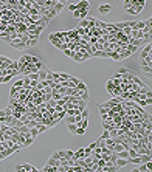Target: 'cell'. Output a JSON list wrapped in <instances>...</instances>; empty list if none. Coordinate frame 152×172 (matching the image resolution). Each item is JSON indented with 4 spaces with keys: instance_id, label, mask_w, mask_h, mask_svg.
Returning a JSON list of instances; mask_svg holds the SVG:
<instances>
[{
    "instance_id": "603a6c76",
    "label": "cell",
    "mask_w": 152,
    "mask_h": 172,
    "mask_svg": "<svg viewBox=\"0 0 152 172\" xmlns=\"http://www.w3.org/2000/svg\"><path fill=\"white\" fill-rule=\"evenodd\" d=\"M30 135H31L34 139H36V138H37V135H39V130H37L36 127H30Z\"/></svg>"
},
{
    "instance_id": "5b68a950",
    "label": "cell",
    "mask_w": 152,
    "mask_h": 172,
    "mask_svg": "<svg viewBox=\"0 0 152 172\" xmlns=\"http://www.w3.org/2000/svg\"><path fill=\"white\" fill-rule=\"evenodd\" d=\"M37 44H39V37L33 36V37H28V40L25 42V47L27 48H34V47H37Z\"/></svg>"
},
{
    "instance_id": "d4e9b609",
    "label": "cell",
    "mask_w": 152,
    "mask_h": 172,
    "mask_svg": "<svg viewBox=\"0 0 152 172\" xmlns=\"http://www.w3.org/2000/svg\"><path fill=\"white\" fill-rule=\"evenodd\" d=\"M25 76H28L30 81H39V74H37V71H36V73H30V74H25Z\"/></svg>"
},
{
    "instance_id": "277c9868",
    "label": "cell",
    "mask_w": 152,
    "mask_h": 172,
    "mask_svg": "<svg viewBox=\"0 0 152 172\" xmlns=\"http://www.w3.org/2000/svg\"><path fill=\"white\" fill-rule=\"evenodd\" d=\"M143 8H144L143 5H130L126 11H127L129 14H134V16H135V14H140V13L143 11Z\"/></svg>"
},
{
    "instance_id": "9c48e42d",
    "label": "cell",
    "mask_w": 152,
    "mask_h": 172,
    "mask_svg": "<svg viewBox=\"0 0 152 172\" xmlns=\"http://www.w3.org/2000/svg\"><path fill=\"white\" fill-rule=\"evenodd\" d=\"M22 168H23V172H37V171H39L36 166H31L30 163H23V164H22Z\"/></svg>"
},
{
    "instance_id": "d590c367",
    "label": "cell",
    "mask_w": 152,
    "mask_h": 172,
    "mask_svg": "<svg viewBox=\"0 0 152 172\" xmlns=\"http://www.w3.org/2000/svg\"><path fill=\"white\" fill-rule=\"evenodd\" d=\"M96 146H98V144H96V141H93V143H90V144H88V146H87V147H88V149H90V150H93V149H95V147H96Z\"/></svg>"
},
{
    "instance_id": "f35d334b",
    "label": "cell",
    "mask_w": 152,
    "mask_h": 172,
    "mask_svg": "<svg viewBox=\"0 0 152 172\" xmlns=\"http://www.w3.org/2000/svg\"><path fill=\"white\" fill-rule=\"evenodd\" d=\"M14 171H17V172H23V168H22V164H16V166H14Z\"/></svg>"
},
{
    "instance_id": "ba28073f",
    "label": "cell",
    "mask_w": 152,
    "mask_h": 172,
    "mask_svg": "<svg viewBox=\"0 0 152 172\" xmlns=\"http://www.w3.org/2000/svg\"><path fill=\"white\" fill-rule=\"evenodd\" d=\"M31 64H34L39 70L44 67V61H42L40 57H37V56H31Z\"/></svg>"
},
{
    "instance_id": "cb8c5ba5",
    "label": "cell",
    "mask_w": 152,
    "mask_h": 172,
    "mask_svg": "<svg viewBox=\"0 0 152 172\" xmlns=\"http://www.w3.org/2000/svg\"><path fill=\"white\" fill-rule=\"evenodd\" d=\"M76 127H78V126H76L75 122H67V129L70 130V132H71V133H75V130H76Z\"/></svg>"
},
{
    "instance_id": "f546056e",
    "label": "cell",
    "mask_w": 152,
    "mask_h": 172,
    "mask_svg": "<svg viewBox=\"0 0 152 172\" xmlns=\"http://www.w3.org/2000/svg\"><path fill=\"white\" fill-rule=\"evenodd\" d=\"M96 144H98V147H104V146H106V139L99 137L98 139H96Z\"/></svg>"
},
{
    "instance_id": "836d02e7",
    "label": "cell",
    "mask_w": 152,
    "mask_h": 172,
    "mask_svg": "<svg viewBox=\"0 0 152 172\" xmlns=\"http://www.w3.org/2000/svg\"><path fill=\"white\" fill-rule=\"evenodd\" d=\"M62 51H64V54L68 56V57H71V56H73V53H75V51H71L70 48H65V50H62Z\"/></svg>"
},
{
    "instance_id": "d6a6232c",
    "label": "cell",
    "mask_w": 152,
    "mask_h": 172,
    "mask_svg": "<svg viewBox=\"0 0 152 172\" xmlns=\"http://www.w3.org/2000/svg\"><path fill=\"white\" fill-rule=\"evenodd\" d=\"M67 8H68V11H71V13L78 9V6H76V3H70V5H68Z\"/></svg>"
},
{
    "instance_id": "4316f807",
    "label": "cell",
    "mask_w": 152,
    "mask_h": 172,
    "mask_svg": "<svg viewBox=\"0 0 152 172\" xmlns=\"http://www.w3.org/2000/svg\"><path fill=\"white\" fill-rule=\"evenodd\" d=\"M82 160H84V163L87 164V166H90V164L93 163V157H92V155H88V157H84Z\"/></svg>"
},
{
    "instance_id": "7c38bea8",
    "label": "cell",
    "mask_w": 152,
    "mask_h": 172,
    "mask_svg": "<svg viewBox=\"0 0 152 172\" xmlns=\"http://www.w3.org/2000/svg\"><path fill=\"white\" fill-rule=\"evenodd\" d=\"M8 68H11V70H19V61H14V59H11V61H9V64H8Z\"/></svg>"
},
{
    "instance_id": "8d00e7d4",
    "label": "cell",
    "mask_w": 152,
    "mask_h": 172,
    "mask_svg": "<svg viewBox=\"0 0 152 172\" xmlns=\"http://www.w3.org/2000/svg\"><path fill=\"white\" fill-rule=\"evenodd\" d=\"M101 138H104V139L109 138V130H107V129H104V132L101 133Z\"/></svg>"
},
{
    "instance_id": "b9f144b4",
    "label": "cell",
    "mask_w": 152,
    "mask_h": 172,
    "mask_svg": "<svg viewBox=\"0 0 152 172\" xmlns=\"http://www.w3.org/2000/svg\"><path fill=\"white\" fill-rule=\"evenodd\" d=\"M71 14H73V17H75V19H79V9H76V11H73Z\"/></svg>"
},
{
    "instance_id": "8992f818",
    "label": "cell",
    "mask_w": 152,
    "mask_h": 172,
    "mask_svg": "<svg viewBox=\"0 0 152 172\" xmlns=\"http://www.w3.org/2000/svg\"><path fill=\"white\" fill-rule=\"evenodd\" d=\"M115 166H117V169H123V168H126L127 164H129V161H127V158H117L115 161Z\"/></svg>"
},
{
    "instance_id": "30bf717a",
    "label": "cell",
    "mask_w": 152,
    "mask_h": 172,
    "mask_svg": "<svg viewBox=\"0 0 152 172\" xmlns=\"http://www.w3.org/2000/svg\"><path fill=\"white\" fill-rule=\"evenodd\" d=\"M129 73H132V70H129L127 67H119V68L117 70V74H119V76H123V74H129Z\"/></svg>"
},
{
    "instance_id": "484cf974",
    "label": "cell",
    "mask_w": 152,
    "mask_h": 172,
    "mask_svg": "<svg viewBox=\"0 0 152 172\" xmlns=\"http://www.w3.org/2000/svg\"><path fill=\"white\" fill-rule=\"evenodd\" d=\"M54 5H56V0H45V3H44L45 8H53Z\"/></svg>"
},
{
    "instance_id": "7402d4cb",
    "label": "cell",
    "mask_w": 152,
    "mask_h": 172,
    "mask_svg": "<svg viewBox=\"0 0 152 172\" xmlns=\"http://www.w3.org/2000/svg\"><path fill=\"white\" fill-rule=\"evenodd\" d=\"M90 116V110H88V107H85L81 110V118H88Z\"/></svg>"
},
{
    "instance_id": "5bb4252c",
    "label": "cell",
    "mask_w": 152,
    "mask_h": 172,
    "mask_svg": "<svg viewBox=\"0 0 152 172\" xmlns=\"http://www.w3.org/2000/svg\"><path fill=\"white\" fill-rule=\"evenodd\" d=\"M73 157H75L76 160H78V158H84V147H79V149L73 154Z\"/></svg>"
},
{
    "instance_id": "2e32d148",
    "label": "cell",
    "mask_w": 152,
    "mask_h": 172,
    "mask_svg": "<svg viewBox=\"0 0 152 172\" xmlns=\"http://www.w3.org/2000/svg\"><path fill=\"white\" fill-rule=\"evenodd\" d=\"M113 88H115V84H113V82H112V79H109V81H107V82H106V90H107V92H109V93H110V92H112V90H113Z\"/></svg>"
},
{
    "instance_id": "60d3db41",
    "label": "cell",
    "mask_w": 152,
    "mask_h": 172,
    "mask_svg": "<svg viewBox=\"0 0 152 172\" xmlns=\"http://www.w3.org/2000/svg\"><path fill=\"white\" fill-rule=\"evenodd\" d=\"M22 85H23V79H22V81H17L16 84H14V87H16V88H20Z\"/></svg>"
},
{
    "instance_id": "4dcf8cb0",
    "label": "cell",
    "mask_w": 152,
    "mask_h": 172,
    "mask_svg": "<svg viewBox=\"0 0 152 172\" xmlns=\"http://www.w3.org/2000/svg\"><path fill=\"white\" fill-rule=\"evenodd\" d=\"M68 81H71V82H73V84L76 85V84H78V82H79L81 79H79V78H76V76H73V74H70V78H68Z\"/></svg>"
},
{
    "instance_id": "f1b7e54d",
    "label": "cell",
    "mask_w": 152,
    "mask_h": 172,
    "mask_svg": "<svg viewBox=\"0 0 152 172\" xmlns=\"http://www.w3.org/2000/svg\"><path fill=\"white\" fill-rule=\"evenodd\" d=\"M109 137L110 138L118 137V129H110V130H109Z\"/></svg>"
},
{
    "instance_id": "1f68e13d",
    "label": "cell",
    "mask_w": 152,
    "mask_h": 172,
    "mask_svg": "<svg viewBox=\"0 0 152 172\" xmlns=\"http://www.w3.org/2000/svg\"><path fill=\"white\" fill-rule=\"evenodd\" d=\"M53 81H54L56 84L61 81V78H59V73H57V71H53Z\"/></svg>"
},
{
    "instance_id": "e0dca14e",
    "label": "cell",
    "mask_w": 152,
    "mask_h": 172,
    "mask_svg": "<svg viewBox=\"0 0 152 172\" xmlns=\"http://www.w3.org/2000/svg\"><path fill=\"white\" fill-rule=\"evenodd\" d=\"M47 164H50V166H59V160H57V158L50 157V158H48V161H47Z\"/></svg>"
},
{
    "instance_id": "8fae6325",
    "label": "cell",
    "mask_w": 152,
    "mask_h": 172,
    "mask_svg": "<svg viewBox=\"0 0 152 172\" xmlns=\"http://www.w3.org/2000/svg\"><path fill=\"white\" fill-rule=\"evenodd\" d=\"M78 127H82V129H87L88 127V118H82L79 122H76Z\"/></svg>"
},
{
    "instance_id": "52a82bcc",
    "label": "cell",
    "mask_w": 152,
    "mask_h": 172,
    "mask_svg": "<svg viewBox=\"0 0 152 172\" xmlns=\"http://www.w3.org/2000/svg\"><path fill=\"white\" fill-rule=\"evenodd\" d=\"M78 9H85V11H90V2L88 0H79L76 3Z\"/></svg>"
},
{
    "instance_id": "6da1fadb",
    "label": "cell",
    "mask_w": 152,
    "mask_h": 172,
    "mask_svg": "<svg viewBox=\"0 0 152 172\" xmlns=\"http://www.w3.org/2000/svg\"><path fill=\"white\" fill-rule=\"evenodd\" d=\"M151 67H152V54L148 56V57H144V59H140V68H141V71L144 74L151 76V73H152Z\"/></svg>"
},
{
    "instance_id": "74e56055",
    "label": "cell",
    "mask_w": 152,
    "mask_h": 172,
    "mask_svg": "<svg viewBox=\"0 0 152 172\" xmlns=\"http://www.w3.org/2000/svg\"><path fill=\"white\" fill-rule=\"evenodd\" d=\"M146 168H148V172L152 171V161L149 160V161H146Z\"/></svg>"
},
{
    "instance_id": "9a60e30c",
    "label": "cell",
    "mask_w": 152,
    "mask_h": 172,
    "mask_svg": "<svg viewBox=\"0 0 152 172\" xmlns=\"http://www.w3.org/2000/svg\"><path fill=\"white\" fill-rule=\"evenodd\" d=\"M106 146L109 147V149H113V146H115V139L113 138H106Z\"/></svg>"
},
{
    "instance_id": "ffe728a7",
    "label": "cell",
    "mask_w": 152,
    "mask_h": 172,
    "mask_svg": "<svg viewBox=\"0 0 152 172\" xmlns=\"http://www.w3.org/2000/svg\"><path fill=\"white\" fill-rule=\"evenodd\" d=\"M76 88H78V90H87L88 87H87V84H85L84 81H79V82L76 84Z\"/></svg>"
},
{
    "instance_id": "44dd1931",
    "label": "cell",
    "mask_w": 152,
    "mask_h": 172,
    "mask_svg": "<svg viewBox=\"0 0 152 172\" xmlns=\"http://www.w3.org/2000/svg\"><path fill=\"white\" fill-rule=\"evenodd\" d=\"M53 8H54V9H56L57 13H61V11L64 9V3H62V2H56V5H54Z\"/></svg>"
},
{
    "instance_id": "7a4b0ae2",
    "label": "cell",
    "mask_w": 152,
    "mask_h": 172,
    "mask_svg": "<svg viewBox=\"0 0 152 172\" xmlns=\"http://www.w3.org/2000/svg\"><path fill=\"white\" fill-rule=\"evenodd\" d=\"M98 13L102 14V16H107V14H110L112 13V5L110 3H102L98 6Z\"/></svg>"
},
{
    "instance_id": "83f0119b",
    "label": "cell",
    "mask_w": 152,
    "mask_h": 172,
    "mask_svg": "<svg viewBox=\"0 0 152 172\" xmlns=\"http://www.w3.org/2000/svg\"><path fill=\"white\" fill-rule=\"evenodd\" d=\"M84 133H85V129H82V127H76V130H75V135L81 137V135H84Z\"/></svg>"
},
{
    "instance_id": "d6986e66",
    "label": "cell",
    "mask_w": 152,
    "mask_h": 172,
    "mask_svg": "<svg viewBox=\"0 0 152 172\" xmlns=\"http://www.w3.org/2000/svg\"><path fill=\"white\" fill-rule=\"evenodd\" d=\"M117 154H118V158H129V150L127 149H124L121 152H117Z\"/></svg>"
},
{
    "instance_id": "ac0fdd59",
    "label": "cell",
    "mask_w": 152,
    "mask_h": 172,
    "mask_svg": "<svg viewBox=\"0 0 152 172\" xmlns=\"http://www.w3.org/2000/svg\"><path fill=\"white\" fill-rule=\"evenodd\" d=\"M144 25H146V20H137L135 22V28L137 30H143Z\"/></svg>"
},
{
    "instance_id": "e575fe53",
    "label": "cell",
    "mask_w": 152,
    "mask_h": 172,
    "mask_svg": "<svg viewBox=\"0 0 152 172\" xmlns=\"http://www.w3.org/2000/svg\"><path fill=\"white\" fill-rule=\"evenodd\" d=\"M59 78H61V79H68V78H70V74L62 71V73H59Z\"/></svg>"
},
{
    "instance_id": "7bdbcfd3",
    "label": "cell",
    "mask_w": 152,
    "mask_h": 172,
    "mask_svg": "<svg viewBox=\"0 0 152 172\" xmlns=\"http://www.w3.org/2000/svg\"><path fill=\"white\" fill-rule=\"evenodd\" d=\"M61 2H62V3H65V2H67V0H61Z\"/></svg>"
},
{
    "instance_id": "4fadbf2b",
    "label": "cell",
    "mask_w": 152,
    "mask_h": 172,
    "mask_svg": "<svg viewBox=\"0 0 152 172\" xmlns=\"http://www.w3.org/2000/svg\"><path fill=\"white\" fill-rule=\"evenodd\" d=\"M135 172H148V168H146V163H140V164H137V168H135Z\"/></svg>"
},
{
    "instance_id": "3957f363",
    "label": "cell",
    "mask_w": 152,
    "mask_h": 172,
    "mask_svg": "<svg viewBox=\"0 0 152 172\" xmlns=\"http://www.w3.org/2000/svg\"><path fill=\"white\" fill-rule=\"evenodd\" d=\"M151 54H152V45H151V42H149V44H146V45L143 47V50L140 53V59H144V57H148V56H151Z\"/></svg>"
},
{
    "instance_id": "ab89813d",
    "label": "cell",
    "mask_w": 152,
    "mask_h": 172,
    "mask_svg": "<svg viewBox=\"0 0 152 172\" xmlns=\"http://www.w3.org/2000/svg\"><path fill=\"white\" fill-rule=\"evenodd\" d=\"M88 155H92V150L88 147H84V157H88Z\"/></svg>"
}]
</instances>
